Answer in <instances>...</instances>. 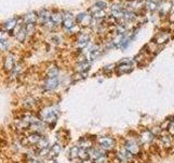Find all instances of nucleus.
Listing matches in <instances>:
<instances>
[{
	"label": "nucleus",
	"mask_w": 174,
	"mask_h": 163,
	"mask_svg": "<svg viewBox=\"0 0 174 163\" xmlns=\"http://www.w3.org/2000/svg\"><path fill=\"white\" fill-rule=\"evenodd\" d=\"M42 116L46 122H56V120L58 118L57 111L54 109V107H48L42 111Z\"/></svg>",
	"instance_id": "1"
},
{
	"label": "nucleus",
	"mask_w": 174,
	"mask_h": 163,
	"mask_svg": "<svg viewBox=\"0 0 174 163\" xmlns=\"http://www.w3.org/2000/svg\"><path fill=\"white\" fill-rule=\"evenodd\" d=\"M133 70L132 68V62L129 61V60H123V61H121L118 65V68H116V73L119 74V75H122V74H125L127 73V72H131Z\"/></svg>",
	"instance_id": "2"
},
{
	"label": "nucleus",
	"mask_w": 174,
	"mask_h": 163,
	"mask_svg": "<svg viewBox=\"0 0 174 163\" xmlns=\"http://www.w3.org/2000/svg\"><path fill=\"white\" fill-rule=\"evenodd\" d=\"M116 157H118V159L120 160L121 162H124V163H129L133 160L132 153L129 152L125 148L124 149H121V150L118 152Z\"/></svg>",
	"instance_id": "3"
},
{
	"label": "nucleus",
	"mask_w": 174,
	"mask_h": 163,
	"mask_svg": "<svg viewBox=\"0 0 174 163\" xmlns=\"http://www.w3.org/2000/svg\"><path fill=\"white\" fill-rule=\"evenodd\" d=\"M98 143H99L102 149H106V150L112 149L113 146H114V141L110 137H100L98 139Z\"/></svg>",
	"instance_id": "4"
},
{
	"label": "nucleus",
	"mask_w": 174,
	"mask_h": 163,
	"mask_svg": "<svg viewBox=\"0 0 174 163\" xmlns=\"http://www.w3.org/2000/svg\"><path fill=\"white\" fill-rule=\"evenodd\" d=\"M59 84L58 76L57 77H47L45 82V89L46 90H54L57 88Z\"/></svg>",
	"instance_id": "5"
},
{
	"label": "nucleus",
	"mask_w": 174,
	"mask_h": 163,
	"mask_svg": "<svg viewBox=\"0 0 174 163\" xmlns=\"http://www.w3.org/2000/svg\"><path fill=\"white\" fill-rule=\"evenodd\" d=\"M125 149L131 152L132 155H136L139 152V146L135 140H129L125 143Z\"/></svg>",
	"instance_id": "6"
},
{
	"label": "nucleus",
	"mask_w": 174,
	"mask_h": 163,
	"mask_svg": "<svg viewBox=\"0 0 174 163\" xmlns=\"http://www.w3.org/2000/svg\"><path fill=\"white\" fill-rule=\"evenodd\" d=\"M168 40H169V35L166 33H159L156 37V44H158V45L164 44Z\"/></svg>",
	"instance_id": "7"
},
{
	"label": "nucleus",
	"mask_w": 174,
	"mask_h": 163,
	"mask_svg": "<svg viewBox=\"0 0 174 163\" xmlns=\"http://www.w3.org/2000/svg\"><path fill=\"white\" fill-rule=\"evenodd\" d=\"M88 41H89V36L83 34V35L79 36V40H77V46L79 48H84V47H86L88 45Z\"/></svg>",
	"instance_id": "8"
},
{
	"label": "nucleus",
	"mask_w": 174,
	"mask_h": 163,
	"mask_svg": "<svg viewBox=\"0 0 174 163\" xmlns=\"http://www.w3.org/2000/svg\"><path fill=\"white\" fill-rule=\"evenodd\" d=\"M152 138H153V135H152V133L151 132H149V130H145L143 134H141V141L144 143H150L151 140H152Z\"/></svg>",
	"instance_id": "9"
},
{
	"label": "nucleus",
	"mask_w": 174,
	"mask_h": 163,
	"mask_svg": "<svg viewBox=\"0 0 174 163\" xmlns=\"http://www.w3.org/2000/svg\"><path fill=\"white\" fill-rule=\"evenodd\" d=\"M88 155H89L90 158H93L94 160H97L98 158L102 157L104 153H102V151L100 150V149H95V148H93V149H90V150H88Z\"/></svg>",
	"instance_id": "10"
},
{
	"label": "nucleus",
	"mask_w": 174,
	"mask_h": 163,
	"mask_svg": "<svg viewBox=\"0 0 174 163\" xmlns=\"http://www.w3.org/2000/svg\"><path fill=\"white\" fill-rule=\"evenodd\" d=\"M60 151H61V147L59 146L58 143H56V145H54V146L50 147L49 155H50V157H52V158H54V157H58L59 153H60Z\"/></svg>",
	"instance_id": "11"
},
{
	"label": "nucleus",
	"mask_w": 174,
	"mask_h": 163,
	"mask_svg": "<svg viewBox=\"0 0 174 163\" xmlns=\"http://www.w3.org/2000/svg\"><path fill=\"white\" fill-rule=\"evenodd\" d=\"M48 145H49V141H48V139L46 138V137H42V138L39 139V141L36 143V146L39 150H44V149H47L48 148Z\"/></svg>",
	"instance_id": "12"
},
{
	"label": "nucleus",
	"mask_w": 174,
	"mask_h": 163,
	"mask_svg": "<svg viewBox=\"0 0 174 163\" xmlns=\"http://www.w3.org/2000/svg\"><path fill=\"white\" fill-rule=\"evenodd\" d=\"M13 66H14V59H13L12 56H9L4 61V68L7 71H10V70L13 69Z\"/></svg>",
	"instance_id": "13"
},
{
	"label": "nucleus",
	"mask_w": 174,
	"mask_h": 163,
	"mask_svg": "<svg viewBox=\"0 0 174 163\" xmlns=\"http://www.w3.org/2000/svg\"><path fill=\"white\" fill-rule=\"evenodd\" d=\"M42 138V136L37 133H34V134L29 135V137H27V141L29 143H32V145H36V143L39 141V139Z\"/></svg>",
	"instance_id": "14"
},
{
	"label": "nucleus",
	"mask_w": 174,
	"mask_h": 163,
	"mask_svg": "<svg viewBox=\"0 0 174 163\" xmlns=\"http://www.w3.org/2000/svg\"><path fill=\"white\" fill-rule=\"evenodd\" d=\"M79 157L81 158L82 160H86L88 159V150H86L85 148H79Z\"/></svg>",
	"instance_id": "15"
},
{
	"label": "nucleus",
	"mask_w": 174,
	"mask_h": 163,
	"mask_svg": "<svg viewBox=\"0 0 174 163\" xmlns=\"http://www.w3.org/2000/svg\"><path fill=\"white\" fill-rule=\"evenodd\" d=\"M79 148L77 146L72 147V148L70 149V158L74 159V158H76V157H79Z\"/></svg>",
	"instance_id": "16"
},
{
	"label": "nucleus",
	"mask_w": 174,
	"mask_h": 163,
	"mask_svg": "<svg viewBox=\"0 0 174 163\" xmlns=\"http://www.w3.org/2000/svg\"><path fill=\"white\" fill-rule=\"evenodd\" d=\"M15 23H17V21L14 20V19H12V20H10V21H8L6 24L3 25V27L7 31H11L12 29H14V26H15Z\"/></svg>",
	"instance_id": "17"
},
{
	"label": "nucleus",
	"mask_w": 174,
	"mask_h": 163,
	"mask_svg": "<svg viewBox=\"0 0 174 163\" xmlns=\"http://www.w3.org/2000/svg\"><path fill=\"white\" fill-rule=\"evenodd\" d=\"M74 26V22L72 21V19H65L63 21V27L66 29H70Z\"/></svg>",
	"instance_id": "18"
},
{
	"label": "nucleus",
	"mask_w": 174,
	"mask_h": 163,
	"mask_svg": "<svg viewBox=\"0 0 174 163\" xmlns=\"http://www.w3.org/2000/svg\"><path fill=\"white\" fill-rule=\"evenodd\" d=\"M25 36H26V29H24V27H21L20 29V31L17 32V39L20 41H23L25 39Z\"/></svg>",
	"instance_id": "19"
},
{
	"label": "nucleus",
	"mask_w": 174,
	"mask_h": 163,
	"mask_svg": "<svg viewBox=\"0 0 174 163\" xmlns=\"http://www.w3.org/2000/svg\"><path fill=\"white\" fill-rule=\"evenodd\" d=\"M161 143H162V146L170 147L171 146V138L169 137V136H162Z\"/></svg>",
	"instance_id": "20"
},
{
	"label": "nucleus",
	"mask_w": 174,
	"mask_h": 163,
	"mask_svg": "<svg viewBox=\"0 0 174 163\" xmlns=\"http://www.w3.org/2000/svg\"><path fill=\"white\" fill-rule=\"evenodd\" d=\"M36 20V15L34 13H29L27 15H25V21L27 24H31V23H34V21Z\"/></svg>",
	"instance_id": "21"
},
{
	"label": "nucleus",
	"mask_w": 174,
	"mask_h": 163,
	"mask_svg": "<svg viewBox=\"0 0 174 163\" xmlns=\"http://www.w3.org/2000/svg\"><path fill=\"white\" fill-rule=\"evenodd\" d=\"M89 66H90V64L88 63V62H82L81 64L79 65V72H84V71H87V70L89 69Z\"/></svg>",
	"instance_id": "22"
},
{
	"label": "nucleus",
	"mask_w": 174,
	"mask_h": 163,
	"mask_svg": "<svg viewBox=\"0 0 174 163\" xmlns=\"http://www.w3.org/2000/svg\"><path fill=\"white\" fill-rule=\"evenodd\" d=\"M58 76V69L57 68H51L48 72V77H57Z\"/></svg>",
	"instance_id": "23"
},
{
	"label": "nucleus",
	"mask_w": 174,
	"mask_h": 163,
	"mask_svg": "<svg viewBox=\"0 0 174 163\" xmlns=\"http://www.w3.org/2000/svg\"><path fill=\"white\" fill-rule=\"evenodd\" d=\"M51 20H52V23L58 24V23L61 22V15L60 14H54V15L51 16Z\"/></svg>",
	"instance_id": "24"
},
{
	"label": "nucleus",
	"mask_w": 174,
	"mask_h": 163,
	"mask_svg": "<svg viewBox=\"0 0 174 163\" xmlns=\"http://www.w3.org/2000/svg\"><path fill=\"white\" fill-rule=\"evenodd\" d=\"M95 7H97V8L100 9V10H104V9L107 7V3H106L104 1H97L95 3Z\"/></svg>",
	"instance_id": "25"
},
{
	"label": "nucleus",
	"mask_w": 174,
	"mask_h": 163,
	"mask_svg": "<svg viewBox=\"0 0 174 163\" xmlns=\"http://www.w3.org/2000/svg\"><path fill=\"white\" fill-rule=\"evenodd\" d=\"M7 49H8V42L0 39V50H7Z\"/></svg>",
	"instance_id": "26"
},
{
	"label": "nucleus",
	"mask_w": 174,
	"mask_h": 163,
	"mask_svg": "<svg viewBox=\"0 0 174 163\" xmlns=\"http://www.w3.org/2000/svg\"><path fill=\"white\" fill-rule=\"evenodd\" d=\"M94 16H95V17H104V12L102 10H98V11H96V12L94 13Z\"/></svg>",
	"instance_id": "27"
},
{
	"label": "nucleus",
	"mask_w": 174,
	"mask_h": 163,
	"mask_svg": "<svg viewBox=\"0 0 174 163\" xmlns=\"http://www.w3.org/2000/svg\"><path fill=\"white\" fill-rule=\"evenodd\" d=\"M85 17H86V14H85V13H81V14H79V15L76 16V20H77V22H81V23H82Z\"/></svg>",
	"instance_id": "28"
},
{
	"label": "nucleus",
	"mask_w": 174,
	"mask_h": 163,
	"mask_svg": "<svg viewBox=\"0 0 174 163\" xmlns=\"http://www.w3.org/2000/svg\"><path fill=\"white\" fill-rule=\"evenodd\" d=\"M96 163H107V158L104 157V155H102V157H100V158H98L97 160H95Z\"/></svg>",
	"instance_id": "29"
},
{
	"label": "nucleus",
	"mask_w": 174,
	"mask_h": 163,
	"mask_svg": "<svg viewBox=\"0 0 174 163\" xmlns=\"http://www.w3.org/2000/svg\"><path fill=\"white\" fill-rule=\"evenodd\" d=\"M169 132H170L171 135H174V122H172L169 126Z\"/></svg>",
	"instance_id": "30"
},
{
	"label": "nucleus",
	"mask_w": 174,
	"mask_h": 163,
	"mask_svg": "<svg viewBox=\"0 0 174 163\" xmlns=\"http://www.w3.org/2000/svg\"><path fill=\"white\" fill-rule=\"evenodd\" d=\"M170 20H171V22H172V23H174V13H172V14H171Z\"/></svg>",
	"instance_id": "31"
},
{
	"label": "nucleus",
	"mask_w": 174,
	"mask_h": 163,
	"mask_svg": "<svg viewBox=\"0 0 174 163\" xmlns=\"http://www.w3.org/2000/svg\"><path fill=\"white\" fill-rule=\"evenodd\" d=\"M47 163H58V162H57V161H54V160L52 159V160H50V161H48Z\"/></svg>",
	"instance_id": "32"
}]
</instances>
